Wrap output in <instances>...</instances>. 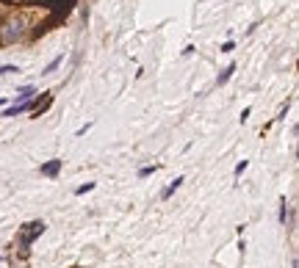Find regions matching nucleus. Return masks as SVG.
<instances>
[{"mask_svg": "<svg viewBox=\"0 0 299 268\" xmlns=\"http://www.w3.org/2000/svg\"><path fill=\"white\" fill-rule=\"evenodd\" d=\"M152 172H158V166H155V163H152V166H142V169H139V177H150Z\"/></svg>", "mask_w": 299, "mask_h": 268, "instance_id": "10", "label": "nucleus"}, {"mask_svg": "<svg viewBox=\"0 0 299 268\" xmlns=\"http://www.w3.org/2000/svg\"><path fill=\"white\" fill-rule=\"evenodd\" d=\"M61 61H64V56H56V58H53V61L48 64V67H45V75L56 72V69H58V64H61Z\"/></svg>", "mask_w": 299, "mask_h": 268, "instance_id": "8", "label": "nucleus"}, {"mask_svg": "<svg viewBox=\"0 0 299 268\" xmlns=\"http://www.w3.org/2000/svg\"><path fill=\"white\" fill-rule=\"evenodd\" d=\"M25 227H28V230H22V238H20L22 246H31V243L36 241L45 230H48V227H45V221H31V224H25Z\"/></svg>", "mask_w": 299, "mask_h": 268, "instance_id": "1", "label": "nucleus"}, {"mask_svg": "<svg viewBox=\"0 0 299 268\" xmlns=\"http://www.w3.org/2000/svg\"><path fill=\"white\" fill-rule=\"evenodd\" d=\"M280 224H283V227L291 224V205H288L285 199L280 202Z\"/></svg>", "mask_w": 299, "mask_h": 268, "instance_id": "5", "label": "nucleus"}, {"mask_svg": "<svg viewBox=\"0 0 299 268\" xmlns=\"http://www.w3.org/2000/svg\"><path fill=\"white\" fill-rule=\"evenodd\" d=\"M247 166H249V160H241V163H238L236 169H233V174H236V177H241V174L247 172Z\"/></svg>", "mask_w": 299, "mask_h": 268, "instance_id": "11", "label": "nucleus"}, {"mask_svg": "<svg viewBox=\"0 0 299 268\" xmlns=\"http://www.w3.org/2000/svg\"><path fill=\"white\" fill-rule=\"evenodd\" d=\"M33 94H36V86H22L20 94H17V102H14V105H20V102H28Z\"/></svg>", "mask_w": 299, "mask_h": 268, "instance_id": "3", "label": "nucleus"}, {"mask_svg": "<svg viewBox=\"0 0 299 268\" xmlns=\"http://www.w3.org/2000/svg\"><path fill=\"white\" fill-rule=\"evenodd\" d=\"M22 33H25V25H22L20 20H11L9 25L3 28V33H0V36H3V42H17Z\"/></svg>", "mask_w": 299, "mask_h": 268, "instance_id": "2", "label": "nucleus"}, {"mask_svg": "<svg viewBox=\"0 0 299 268\" xmlns=\"http://www.w3.org/2000/svg\"><path fill=\"white\" fill-rule=\"evenodd\" d=\"M3 102H6V100H3V97H0V105H3Z\"/></svg>", "mask_w": 299, "mask_h": 268, "instance_id": "15", "label": "nucleus"}, {"mask_svg": "<svg viewBox=\"0 0 299 268\" xmlns=\"http://www.w3.org/2000/svg\"><path fill=\"white\" fill-rule=\"evenodd\" d=\"M89 191H95V183H86V185H80V188H75V196H83V194H89Z\"/></svg>", "mask_w": 299, "mask_h": 268, "instance_id": "9", "label": "nucleus"}, {"mask_svg": "<svg viewBox=\"0 0 299 268\" xmlns=\"http://www.w3.org/2000/svg\"><path fill=\"white\" fill-rule=\"evenodd\" d=\"M183 183H186V177H175V183H172V185H169V188L161 194V199H169V196H172V194H175V191H178Z\"/></svg>", "mask_w": 299, "mask_h": 268, "instance_id": "7", "label": "nucleus"}, {"mask_svg": "<svg viewBox=\"0 0 299 268\" xmlns=\"http://www.w3.org/2000/svg\"><path fill=\"white\" fill-rule=\"evenodd\" d=\"M233 72H236V64H227V67L222 69V75H219V78H216V86H225L227 80L233 78Z\"/></svg>", "mask_w": 299, "mask_h": 268, "instance_id": "4", "label": "nucleus"}, {"mask_svg": "<svg viewBox=\"0 0 299 268\" xmlns=\"http://www.w3.org/2000/svg\"><path fill=\"white\" fill-rule=\"evenodd\" d=\"M233 50H236V44H233V42H225V44H222V53H233Z\"/></svg>", "mask_w": 299, "mask_h": 268, "instance_id": "13", "label": "nucleus"}, {"mask_svg": "<svg viewBox=\"0 0 299 268\" xmlns=\"http://www.w3.org/2000/svg\"><path fill=\"white\" fill-rule=\"evenodd\" d=\"M249 114H252V108H244V111H241V122H247Z\"/></svg>", "mask_w": 299, "mask_h": 268, "instance_id": "14", "label": "nucleus"}, {"mask_svg": "<svg viewBox=\"0 0 299 268\" xmlns=\"http://www.w3.org/2000/svg\"><path fill=\"white\" fill-rule=\"evenodd\" d=\"M9 72H20V69H17L14 64H3V67H0V75H9Z\"/></svg>", "mask_w": 299, "mask_h": 268, "instance_id": "12", "label": "nucleus"}, {"mask_svg": "<svg viewBox=\"0 0 299 268\" xmlns=\"http://www.w3.org/2000/svg\"><path fill=\"white\" fill-rule=\"evenodd\" d=\"M58 169H61V160H50V163H45V166H42V174H48V177H56Z\"/></svg>", "mask_w": 299, "mask_h": 268, "instance_id": "6", "label": "nucleus"}]
</instances>
